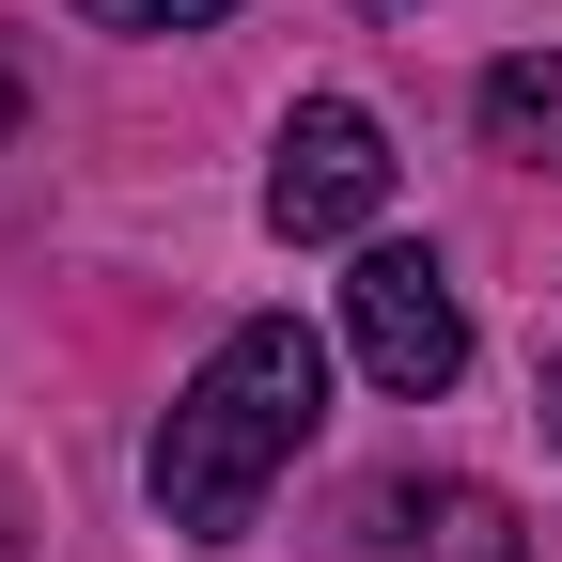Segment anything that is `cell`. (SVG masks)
Masks as SVG:
<instances>
[{
	"mask_svg": "<svg viewBox=\"0 0 562 562\" xmlns=\"http://www.w3.org/2000/svg\"><path fill=\"white\" fill-rule=\"evenodd\" d=\"M313 422H328V344L297 313L220 328V360H203L172 391V422H157V516H172V547H250L266 484L313 453Z\"/></svg>",
	"mask_w": 562,
	"mask_h": 562,
	"instance_id": "6da1fadb",
	"label": "cell"
},
{
	"mask_svg": "<svg viewBox=\"0 0 562 562\" xmlns=\"http://www.w3.org/2000/svg\"><path fill=\"white\" fill-rule=\"evenodd\" d=\"M375 203H391V125L360 94H313L281 125V157H266V235L281 250H344V235H375Z\"/></svg>",
	"mask_w": 562,
	"mask_h": 562,
	"instance_id": "7a4b0ae2",
	"label": "cell"
},
{
	"mask_svg": "<svg viewBox=\"0 0 562 562\" xmlns=\"http://www.w3.org/2000/svg\"><path fill=\"white\" fill-rule=\"evenodd\" d=\"M344 344H360V375L391 406H438L469 375V297L438 281V250H360V281H344Z\"/></svg>",
	"mask_w": 562,
	"mask_h": 562,
	"instance_id": "3957f363",
	"label": "cell"
},
{
	"mask_svg": "<svg viewBox=\"0 0 562 562\" xmlns=\"http://www.w3.org/2000/svg\"><path fill=\"white\" fill-rule=\"evenodd\" d=\"M360 531H375L391 562H531L516 501H501V484H469V469H391L375 501H360Z\"/></svg>",
	"mask_w": 562,
	"mask_h": 562,
	"instance_id": "277c9868",
	"label": "cell"
},
{
	"mask_svg": "<svg viewBox=\"0 0 562 562\" xmlns=\"http://www.w3.org/2000/svg\"><path fill=\"white\" fill-rule=\"evenodd\" d=\"M484 140H501L516 172H562V47H516L501 79H484Z\"/></svg>",
	"mask_w": 562,
	"mask_h": 562,
	"instance_id": "5b68a950",
	"label": "cell"
},
{
	"mask_svg": "<svg viewBox=\"0 0 562 562\" xmlns=\"http://www.w3.org/2000/svg\"><path fill=\"white\" fill-rule=\"evenodd\" d=\"M79 16H94V32H220L235 0H79Z\"/></svg>",
	"mask_w": 562,
	"mask_h": 562,
	"instance_id": "8992f818",
	"label": "cell"
},
{
	"mask_svg": "<svg viewBox=\"0 0 562 562\" xmlns=\"http://www.w3.org/2000/svg\"><path fill=\"white\" fill-rule=\"evenodd\" d=\"M531 422H547V453H562V360H547V391H531Z\"/></svg>",
	"mask_w": 562,
	"mask_h": 562,
	"instance_id": "52a82bcc",
	"label": "cell"
},
{
	"mask_svg": "<svg viewBox=\"0 0 562 562\" xmlns=\"http://www.w3.org/2000/svg\"><path fill=\"white\" fill-rule=\"evenodd\" d=\"M0 140H16V79H0Z\"/></svg>",
	"mask_w": 562,
	"mask_h": 562,
	"instance_id": "ba28073f",
	"label": "cell"
},
{
	"mask_svg": "<svg viewBox=\"0 0 562 562\" xmlns=\"http://www.w3.org/2000/svg\"><path fill=\"white\" fill-rule=\"evenodd\" d=\"M0 562H16V516H0Z\"/></svg>",
	"mask_w": 562,
	"mask_h": 562,
	"instance_id": "9c48e42d",
	"label": "cell"
}]
</instances>
